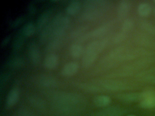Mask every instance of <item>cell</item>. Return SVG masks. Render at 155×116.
<instances>
[{
  "mask_svg": "<svg viewBox=\"0 0 155 116\" xmlns=\"http://www.w3.org/2000/svg\"><path fill=\"white\" fill-rule=\"evenodd\" d=\"M130 8L131 3L130 1L127 0L120 1L117 8L118 18L120 20H125L130 11Z\"/></svg>",
  "mask_w": 155,
  "mask_h": 116,
  "instance_id": "8fae6325",
  "label": "cell"
},
{
  "mask_svg": "<svg viewBox=\"0 0 155 116\" xmlns=\"http://www.w3.org/2000/svg\"><path fill=\"white\" fill-rule=\"evenodd\" d=\"M20 31L24 37H30L37 31L36 24L32 22H28L23 24Z\"/></svg>",
  "mask_w": 155,
  "mask_h": 116,
  "instance_id": "ac0fdd59",
  "label": "cell"
},
{
  "mask_svg": "<svg viewBox=\"0 0 155 116\" xmlns=\"http://www.w3.org/2000/svg\"><path fill=\"white\" fill-rule=\"evenodd\" d=\"M134 25V22L131 18H127L124 20L121 27V31L127 34L130 31Z\"/></svg>",
  "mask_w": 155,
  "mask_h": 116,
  "instance_id": "4316f807",
  "label": "cell"
},
{
  "mask_svg": "<svg viewBox=\"0 0 155 116\" xmlns=\"http://www.w3.org/2000/svg\"><path fill=\"white\" fill-rule=\"evenodd\" d=\"M104 10H85L80 16L83 21H91L99 18L104 14Z\"/></svg>",
  "mask_w": 155,
  "mask_h": 116,
  "instance_id": "5bb4252c",
  "label": "cell"
},
{
  "mask_svg": "<svg viewBox=\"0 0 155 116\" xmlns=\"http://www.w3.org/2000/svg\"><path fill=\"white\" fill-rule=\"evenodd\" d=\"M127 116H136L135 115H128Z\"/></svg>",
  "mask_w": 155,
  "mask_h": 116,
  "instance_id": "8d00e7d4",
  "label": "cell"
},
{
  "mask_svg": "<svg viewBox=\"0 0 155 116\" xmlns=\"http://www.w3.org/2000/svg\"><path fill=\"white\" fill-rule=\"evenodd\" d=\"M108 5V2L104 0H87L83 3L85 10H104Z\"/></svg>",
  "mask_w": 155,
  "mask_h": 116,
  "instance_id": "30bf717a",
  "label": "cell"
},
{
  "mask_svg": "<svg viewBox=\"0 0 155 116\" xmlns=\"http://www.w3.org/2000/svg\"><path fill=\"white\" fill-rule=\"evenodd\" d=\"M70 23V19L68 16L62 15L53 30L49 40L55 38H63L65 33L69 27Z\"/></svg>",
  "mask_w": 155,
  "mask_h": 116,
  "instance_id": "5b68a950",
  "label": "cell"
},
{
  "mask_svg": "<svg viewBox=\"0 0 155 116\" xmlns=\"http://www.w3.org/2000/svg\"><path fill=\"white\" fill-rule=\"evenodd\" d=\"M24 37L20 31H19L15 35L12 42V49L13 51H18L21 49L24 43Z\"/></svg>",
  "mask_w": 155,
  "mask_h": 116,
  "instance_id": "44dd1931",
  "label": "cell"
},
{
  "mask_svg": "<svg viewBox=\"0 0 155 116\" xmlns=\"http://www.w3.org/2000/svg\"><path fill=\"white\" fill-rule=\"evenodd\" d=\"M139 26L141 31L155 38V25L147 20L140 22Z\"/></svg>",
  "mask_w": 155,
  "mask_h": 116,
  "instance_id": "e0dca14e",
  "label": "cell"
},
{
  "mask_svg": "<svg viewBox=\"0 0 155 116\" xmlns=\"http://www.w3.org/2000/svg\"><path fill=\"white\" fill-rule=\"evenodd\" d=\"M134 40L140 47L155 50V39L154 37L143 32H137L134 35Z\"/></svg>",
  "mask_w": 155,
  "mask_h": 116,
  "instance_id": "277c9868",
  "label": "cell"
},
{
  "mask_svg": "<svg viewBox=\"0 0 155 116\" xmlns=\"http://www.w3.org/2000/svg\"><path fill=\"white\" fill-rule=\"evenodd\" d=\"M59 62L58 56L54 53H50L45 57L43 65L46 69L52 70L56 69Z\"/></svg>",
  "mask_w": 155,
  "mask_h": 116,
  "instance_id": "9a60e30c",
  "label": "cell"
},
{
  "mask_svg": "<svg viewBox=\"0 0 155 116\" xmlns=\"http://www.w3.org/2000/svg\"><path fill=\"white\" fill-rule=\"evenodd\" d=\"M142 99L140 106L144 108H150L155 107V91L148 89L141 92Z\"/></svg>",
  "mask_w": 155,
  "mask_h": 116,
  "instance_id": "ba28073f",
  "label": "cell"
},
{
  "mask_svg": "<svg viewBox=\"0 0 155 116\" xmlns=\"http://www.w3.org/2000/svg\"><path fill=\"white\" fill-rule=\"evenodd\" d=\"M25 64L24 59L20 56L13 57L8 62L7 66L11 69H18L22 67Z\"/></svg>",
  "mask_w": 155,
  "mask_h": 116,
  "instance_id": "cb8c5ba5",
  "label": "cell"
},
{
  "mask_svg": "<svg viewBox=\"0 0 155 116\" xmlns=\"http://www.w3.org/2000/svg\"><path fill=\"white\" fill-rule=\"evenodd\" d=\"M117 98L124 102H133L141 100L142 99V93L138 92H130V93L120 94L117 96Z\"/></svg>",
  "mask_w": 155,
  "mask_h": 116,
  "instance_id": "4fadbf2b",
  "label": "cell"
},
{
  "mask_svg": "<svg viewBox=\"0 0 155 116\" xmlns=\"http://www.w3.org/2000/svg\"><path fill=\"white\" fill-rule=\"evenodd\" d=\"M151 6L148 3H140L138 6V13L141 17H147L151 13Z\"/></svg>",
  "mask_w": 155,
  "mask_h": 116,
  "instance_id": "d4e9b609",
  "label": "cell"
},
{
  "mask_svg": "<svg viewBox=\"0 0 155 116\" xmlns=\"http://www.w3.org/2000/svg\"><path fill=\"white\" fill-rule=\"evenodd\" d=\"M62 15L63 14L61 12L56 14L40 31L39 35V42L41 44H43L45 43L49 40L53 30Z\"/></svg>",
  "mask_w": 155,
  "mask_h": 116,
  "instance_id": "7a4b0ae2",
  "label": "cell"
},
{
  "mask_svg": "<svg viewBox=\"0 0 155 116\" xmlns=\"http://www.w3.org/2000/svg\"><path fill=\"white\" fill-rule=\"evenodd\" d=\"M81 6V2L78 0L71 1L66 6V12L69 15H75L78 12Z\"/></svg>",
  "mask_w": 155,
  "mask_h": 116,
  "instance_id": "ffe728a7",
  "label": "cell"
},
{
  "mask_svg": "<svg viewBox=\"0 0 155 116\" xmlns=\"http://www.w3.org/2000/svg\"><path fill=\"white\" fill-rule=\"evenodd\" d=\"M30 101L32 103V105H34V106L37 107V108H38V107L41 108L42 106L44 105L43 101L38 98L31 97Z\"/></svg>",
  "mask_w": 155,
  "mask_h": 116,
  "instance_id": "d6a6232c",
  "label": "cell"
},
{
  "mask_svg": "<svg viewBox=\"0 0 155 116\" xmlns=\"http://www.w3.org/2000/svg\"><path fill=\"white\" fill-rule=\"evenodd\" d=\"M19 90L17 88L11 90L6 99V104L8 107H12L18 102L19 97Z\"/></svg>",
  "mask_w": 155,
  "mask_h": 116,
  "instance_id": "d6986e66",
  "label": "cell"
},
{
  "mask_svg": "<svg viewBox=\"0 0 155 116\" xmlns=\"http://www.w3.org/2000/svg\"><path fill=\"white\" fill-rule=\"evenodd\" d=\"M100 84L105 89L111 91L127 90L134 88L130 82L120 80H105L101 81Z\"/></svg>",
  "mask_w": 155,
  "mask_h": 116,
  "instance_id": "3957f363",
  "label": "cell"
},
{
  "mask_svg": "<svg viewBox=\"0 0 155 116\" xmlns=\"http://www.w3.org/2000/svg\"><path fill=\"white\" fill-rule=\"evenodd\" d=\"M9 76L10 74L8 73H4L3 75H2L1 78V83L7 81V80L8 79Z\"/></svg>",
  "mask_w": 155,
  "mask_h": 116,
  "instance_id": "d590c367",
  "label": "cell"
},
{
  "mask_svg": "<svg viewBox=\"0 0 155 116\" xmlns=\"http://www.w3.org/2000/svg\"><path fill=\"white\" fill-rule=\"evenodd\" d=\"M41 84L46 87H51L56 84V80L52 77L43 76L40 79Z\"/></svg>",
  "mask_w": 155,
  "mask_h": 116,
  "instance_id": "f1b7e54d",
  "label": "cell"
},
{
  "mask_svg": "<svg viewBox=\"0 0 155 116\" xmlns=\"http://www.w3.org/2000/svg\"><path fill=\"white\" fill-rule=\"evenodd\" d=\"M93 102L97 107H105L110 104L111 99L107 95H98L94 98Z\"/></svg>",
  "mask_w": 155,
  "mask_h": 116,
  "instance_id": "603a6c76",
  "label": "cell"
},
{
  "mask_svg": "<svg viewBox=\"0 0 155 116\" xmlns=\"http://www.w3.org/2000/svg\"><path fill=\"white\" fill-rule=\"evenodd\" d=\"M127 35V34L125 33L120 31L114 35L112 39V41L113 43L115 44L120 43L126 40Z\"/></svg>",
  "mask_w": 155,
  "mask_h": 116,
  "instance_id": "4dcf8cb0",
  "label": "cell"
},
{
  "mask_svg": "<svg viewBox=\"0 0 155 116\" xmlns=\"http://www.w3.org/2000/svg\"><path fill=\"white\" fill-rule=\"evenodd\" d=\"M113 25V21L109 22L101 25L99 27L94 29L88 34L83 35L81 38L88 39L91 38H97L103 36L110 30Z\"/></svg>",
  "mask_w": 155,
  "mask_h": 116,
  "instance_id": "52a82bcc",
  "label": "cell"
},
{
  "mask_svg": "<svg viewBox=\"0 0 155 116\" xmlns=\"http://www.w3.org/2000/svg\"><path fill=\"white\" fill-rule=\"evenodd\" d=\"M52 13V9L48 8L40 14L35 24L37 31H40L49 21L50 18Z\"/></svg>",
  "mask_w": 155,
  "mask_h": 116,
  "instance_id": "9c48e42d",
  "label": "cell"
},
{
  "mask_svg": "<svg viewBox=\"0 0 155 116\" xmlns=\"http://www.w3.org/2000/svg\"><path fill=\"white\" fill-rule=\"evenodd\" d=\"M79 64L77 62L71 61L64 65L61 69V74L64 77H71L75 75L78 71Z\"/></svg>",
  "mask_w": 155,
  "mask_h": 116,
  "instance_id": "7c38bea8",
  "label": "cell"
},
{
  "mask_svg": "<svg viewBox=\"0 0 155 116\" xmlns=\"http://www.w3.org/2000/svg\"><path fill=\"white\" fill-rule=\"evenodd\" d=\"M138 77L143 81L155 84V75L146 73H141L139 74Z\"/></svg>",
  "mask_w": 155,
  "mask_h": 116,
  "instance_id": "f546056e",
  "label": "cell"
},
{
  "mask_svg": "<svg viewBox=\"0 0 155 116\" xmlns=\"http://www.w3.org/2000/svg\"><path fill=\"white\" fill-rule=\"evenodd\" d=\"M11 39V35H8L7 36H5L4 37V39L2 40V42L1 43V47H4V46H6L9 42L10 40Z\"/></svg>",
  "mask_w": 155,
  "mask_h": 116,
  "instance_id": "e575fe53",
  "label": "cell"
},
{
  "mask_svg": "<svg viewBox=\"0 0 155 116\" xmlns=\"http://www.w3.org/2000/svg\"><path fill=\"white\" fill-rule=\"evenodd\" d=\"M123 109L116 106H112L104 109L99 112L98 116H120L124 113Z\"/></svg>",
  "mask_w": 155,
  "mask_h": 116,
  "instance_id": "2e32d148",
  "label": "cell"
},
{
  "mask_svg": "<svg viewBox=\"0 0 155 116\" xmlns=\"http://www.w3.org/2000/svg\"><path fill=\"white\" fill-rule=\"evenodd\" d=\"M28 54L32 65L37 66L41 61V53L38 45L34 41L30 42L28 46Z\"/></svg>",
  "mask_w": 155,
  "mask_h": 116,
  "instance_id": "8992f818",
  "label": "cell"
},
{
  "mask_svg": "<svg viewBox=\"0 0 155 116\" xmlns=\"http://www.w3.org/2000/svg\"><path fill=\"white\" fill-rule=\"evenodd\" d=\"M63 38H55L49 40L46 46V51L51 52L58 49L62 43Z\"/></svg>",
  "mask_w": 155,
  "mask_h": 116,
  "instance_id": "7402d4cb",
  "label": "cell"
},
{
  "mask_svg": "<svg viewBox=\"0 0 155 116\" xmlns=\"http://www.w3.org/2000/svg\"><path fill=\"white\" fill-rule=\"evenodd\" d=\"M83 46L79 43H74L71 46L70 53L73 58H78L84 53Z\"/></svg>",
  "mask_w": 155,
  "mask_h": 116,
  "instance_id": "484cf974",
  "label": "cell"
},
{
  "mask_svg": "<svg viewBox=\"0 0 155 116\" xmlns=\"http://www.w3.org/2000/svg\"><path fill=\"white\" fill-rule=\"evenodd\" d=\"M87 27L85 26H81L78 27L72 31L71 33L70 36L72 39H76L82 37L83 34L86 32Z\"/></svg>",
  "mask_w": 155,
  "mask_h": 116,
  "instance_id": "83f0119b",
  "label": "cell"
},
{
  "mask_svg": "<svg viewBox=\"0 0 155 116\" xmlns=\"http://www.w3.org/2000/svg\"><path fill=\"white\" fill-rule=\"evenodd\" d=\"M28 11L29 14L33 15L36 12V8L35 5L32 3H30L28 5Z\"/></svg>",
  "mask_w": 155,
  "mask_h": 116,
  "instance_id": "836d02e7",
  "label": "cell"
},
{
  "mask_svg": "<svg viewBox=\"0 0 155 116\" xmlns=\"http://www.w3.org/2000/svg\"><path fill=\"white\" fill-rule=\"evenodd\" d=\"M154 2H155V1H154Z\"/></svg>",
  "mask_w": 155,
  "mask_h": 116,
  "instance_id": "74e56055",
  "label": "cell"
},
{
  "mask_svg": "<svg viewBox=\"0 0 155 116\" xmlns=\"http://www.w3.org/2000/svg\"><path fill=\"white\" fill-rule=\"evenodd\" d=\"M155 60L152 56L140 58L139 60L127 64L117 70V75L119 78L131 76L136 72L151 64Z\"/></svg>",
  "mask_w": 155,
  "mask_h": 116,
  "instance_id": "6da1fadb",
  "label": "cell"
},
{
  "mask_svg": "<svg viewBox=\"0 0 155 116\" xmlns=\"http://www.w3.org/2000/svg\"><path fill=\"white\" fill-rule=\"evenodd\" d=\"M24 19H25L24 15H21L18 16L11 22V27L13 28L18 27L24 21Z\"/></svg>",
  "mask_w": 155,
  "mask_h": 116,
  "instance_id": "1f68e13d",
  "label": "cell"
}]
</instances>
